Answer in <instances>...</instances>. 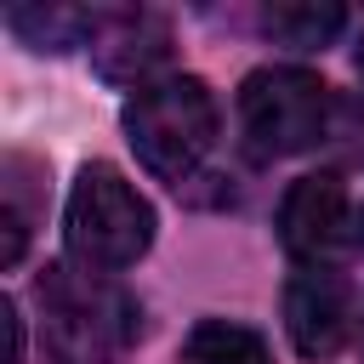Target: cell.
<instances>
[{"instance_id": "obj_1", "label": "cell", "mask_w": 364, "mask_h": 364, "mask_svg": "<svg viewBox=\"0 0 364 364\" xmlns=\"http://www.w3.org/2000/svg\"><path fill=\"white\" fill-rule=\"evenodd\" d=\"M142 336V307L114 273L57 262L40 273V341L51 364H119Z\"/></svg>"}, {"instance_id": "obj_2", "label": "cell", "mask_w": 364, "mask_h": 364, "mask_svg": "<svg viewBox=\"0 0 364 364\" xmlns=\"http://www.w3.org/2000/svg\"><path fill=\"white\" fill-rule=\"evenodd\" d=\"M119 119H125L131 154L159 182H176V188L199 176V165L210 159L216 131H222L216 97H210V85L199 74H165V80L131 91Z\"/></svg>"}, {"instance_id": "obj_3", "label": "cell", "mask_w": 364, "mask_h": 364, "mask_svg": "<svg viewBox=\"0 0 364 364\" xmlns=\"http://www.w3.org/2000/svg\"><path fill=\"white\" fill-rule=\"evenodd\" d=\"M336 125H341V102L307 68L273 63V68L245 74L239 85V131L256 159H290V154L330 148Z\"/></svg>"}, {"instance_id": "obj_4", "label": "cell", "mask_w": 364, "mask_h": 364, "mask_svg": "<svg viewBox=\"0 0 364 364\" xmlns=\"http://www.w3.org/2000/svg\"><path fill=\"white\" fill-rule=\"evenodd\" d=\"M154 205L102 159H91L74 188H68V216H63V239H68V262L91 267V273H119L136 267L154 245Z\"/></svg>"}, {"instance_id": "obj_5", "label": "cell", "mask_w": 364, "mask_h": 364, "mask_svg": "<svg viewBox=\"0 0 364 364\" xmlns=\"http://www.w3.org/2000/svg\"><path fill=\"white\" fill-rule=\"evenodd\" d=\"M279 239L301 267H336L358 245V216L336 171L296 176L279 199Z\"/></svg>"}, {"instance_id": "obj_6", "label": "cell", "mask_w": 364, "mask_h": 364, "mask_svg": "<svg viewBox=\"0 0 364 364\" xmlns=\"http://www.w3.org/2000/svg\"><path fill=\"white\" fill-rule=\"evenodd\" d=\"M284 330L301 358H330L347 347L353 330H364L358 284L341 267H301L284 284Z\"/></svg>"}, {"instance_id": "obj_7", "label": "cell", "mask_w": 364, "mask_h": 364, "mask_svg": "<svg viewBox=\"0 0 364 364\" xmlns=\"http://www.w3.org/2000/svg\"><path fill=\"white\" fill-rule=\"evenodd\" d=\"M91 63L108 85H154L165 80V63H171V23L159 11H142V6H97V28H91Z\"/></svg>"}, {"instance_id": "obj_8", "label": "cell", "mask_w": 364, "mask_h": 364, "mask_svg": "<svg viewBox=\"0 0 364 364\" xmlns=\"http://www.w3.org/2000/svg\"><path fill=\"white\" fill-rule=\"evenodd\" d=\"M341 28H347V11L330 6V0H279V6H262V34L273 46H290V51H324Z\"/></svg>"}, {"instance_id": "obj_9", "label": "cell", "mask_w": 364, "mask_h": 364, "mask_svg": "<svg viewBox=\"0 0 364 364\" xmlns=\"http://www.w3.org/2000/svg\"><path fill=\"white\" fill-rule=\"evenodd\" d=\"M6 28L28 46V51H74V46H91V28H97V6H11L6 11Z\"/></svg>"}, {"instance_id": "obj_10", "label": "cell", "mask_w": 364, "mask_h": 364, "mask_svg": "<svg viewBox=\"0 0 364 364\" xmlns=\"http://www.w3.org/2000/svg\"><path fill=\"white\" fill-rule=\"evenodd\" d=\"M182 364H273V353L250 324L205 318V324H193V336L182 347Z\"/></svg>"}, {"instance_id": "obj_11", "label": "cell", "mask_w": 364, "mask_h": 364, "mask_svg": "<svg viewBox=\"0 0 364 364\" xmlns=\"http://www.w3.org/2000/svg\"><path fill=\"white\" fill-rule=\"evenodd\" d=\"M358 80H364V46H358Z\"/></svg>"}, {"instance_id": "obj_12", "label": "cell", "mask_w": 364, "mask_h": 364, "mask_svg": "<svg viewBox=\"0 0 364 364\" xmlns=\"http://www.w3.org/2000/svg\"><path fill=\"white\" fill-rule=\"evenodd\" d=\"M358 245H364V210H358Z\"/></svg>"}]
</instances>
